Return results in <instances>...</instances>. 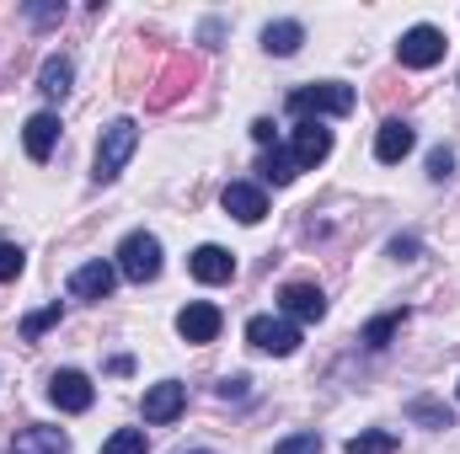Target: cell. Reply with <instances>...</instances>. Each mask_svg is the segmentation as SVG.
Returning <instances> with one entry per match:
<instances>
[{
    "label": "cell",
    "instance_id": "obj_1",
    "mask_svg": "<svg viewBox=\"0 0 460 454\" xmlns=\"http://www.w3.org/2000/svg\"><path fill=\"white\" fill-rule=\"evenodd\" d=\"M139 150V123L134 118H113L108 128H102V139H97V182H113L118 171L128 166V155Z\"/></svg>",
    "mask_w": 460,
    "mask_h": 454
},
{
    "label": "cell",
    "instance_id": "obj_2",
    "mask_svg": "<svg viewBox=\"0 0 460 454\" xmlns=\"http://www.w3.org/2000/svg\"><path fill=\"white\" fill-rule=\"evenodd\" d=\"M353 86H343V81H316V86H300V92H289V113L295 118H348L353 113Z\"/></svg>",
    "mask_w": 460,
    "mask_h": 454
},
{
    "label": "cell",
    "instance_id": "obj_3",
    "mask_svg": "<svg viewBox=\"0 0 460 454\" xmlns=\"http://www.w3.org/2000/svg\"><path fill=\"white\" fill-rule=\"evenodd\" d=\"M118 273H123L128 284H150V278H161V240H155L150 230L123 235V246H118Z\"/></svg>",
    "mask_w": 460,
    "mask_h": 454
},
{
    "label": "cell",
    "instance_id": "obj_4",
    "mask_svg": "<svg viewBox=\"0 0 460 454\" xmlns=\"http://www.w3.org/2000/svg\"><path fill=\"white\" fill-rule=\"evenodd\" d=\"M445 48H450V38L439 32V27H412V32H402V43H396V59L407 65V70H434L439 59H445Z\"/></svg>",
    "mask_w": 460,
    "mask_h": 454
},
{
    "label": "cell",
    "instance_id": "obj_5",
    "mask_svg": "<svg viewBox=\"0 0 460 454\" xmlns=\"http://www.w3.org/2000/svg\"><path fill=\"white\" fill-rule=\"evenodd\" d=\"M246 342H252L257 353L289 358V353L300 347V327H295V321H284V316H252V321H246Z\"/></svg>",
    "mask_w": 460,
    "mask_h": 454
},
{
    "label": "cell",
    "instance_id": "obj_6",
    "mask_svg": "<svg viewBox=\"0 0 460 454\" xmlns=\"http://www.w3.org/2000/svg\"><path fill=\"white\" fill-rule=\"evenodd\" d=\"M49 401H54L59 412H92L97 390H92V380H86L81 369H59V374L49 380Z\"/></svg>",
    "mask_w": 460,
    "mask_h": 454
},
{
    "label": "cell",
    "instance_id": "obj_7",
    "mask_svg": "<svg viewBox=\"0 0 460 454\" xmlns=\"http://www.w3.org/2000/svg\"><path fill=\"white\" fill-rule=\"evenodd\" d=\"M182 406H188V385H177V380H161V385H150L145 390V401H139V412H145V423H177L182 417Z\"/></svg>",
    "mask_w": 460,
    "mask_h": 454
},
{
    "label": "cell",
    "instance_id": "obj_8",
    "mask_svg": "<svg viewBox=\"0 0 460 454\" xmlns=\"http://www.w3.org/2000/svg\"><path fill=\"white\" fill-rule=\"evenodd\" d=\"M220 327H226V316H220V305H209V300H193V305L177 316V332H182V342H193V347L215 342Z\"/></svg>",
    "mask_w": 460,
    "mask_h": 454
},
{
    "label": "cell",
    "instance_id": "obj_9",
    "mask_svg": "<svg viewBox=\"0 0 460 454\" xmlns=\"http://www.w3.org/2000/svg\"><path fill=\"white\" fill-rule=\"evenodd\" d=\"M289 155H295V166H300V171L322 166V161L332 155V128H322V123H300V128H295V139H289Z\"/></svg>",
    "mask_w": 460,
    "mask_h": 454
},
{
    "label": "cell",
    "instance_id": "obj_10",
    "mask_svg": "<svg viewBox=\"0 0 460 454\" xmlns=\"http://www.w3.org/2000/svg\"><path fill=\"white\" fill-rule=\"evenodd\" d=\"M113 284H118V267L102 262V257H97V262H81V267L70 273V294H75V300H108Z\"/></svg>",
    "mask_w": 460,
    "mask_h": 454
},
{
    "label": "cell",
    "instance_id": "obj_11",
    "mask_svg": "<svg viewBox=\"0 0 460 454\" xmlns=\"http://www.w3.org/2000/svg\"><path fill=\"white\" fill-rule=\"evenodd\" d=\"M220 204H226L230 220H241V225H257V220L268 214V198H262L257 182H230L226 193H220Z\"/></svg>",
    "mask_w": 460,
    "mask_h": 454
},
{
    "label": "cell",
    "instance_id": "obj_12",
    "mask_svg": "<svg viewBox=\"0 0 460 454\" xmlns=\"http://www.w3.org/2000/svg\"><path fill=\"white\" fill-rule=\"evenodd\" d=\"M412 144H418L412 123L391 118V123H380V134H375V161H380V166H396L402 155H412Z\"/></svg>",
    "mask_w": 460,
    "mask_h": 454
},
{
    "label": "cell",
    "instance_id": "obj_13",
    "mask_svg": "<svg viewBox=\"0 0 460 454\" xmlns=\"http://www.w3.org/2000/svg\"><path fill=\"white\" fill-rule=\"evenodd\" d=\"M279 305L295 316V321H322L327 316V294L316 284H284L279 289Z\"/></svg>",
    "mask_w": 460,
    "mask_h": 454
},
{
    "label": "cell",
    "instance_id": "obj_14",
    "mask_svg": "<svg viewBox=\"0 0 460 454\" xmlns=\"http://www.w3.org/2000/svg\"><path fill=\"white\" fill-rule=\"evenodd\" d=\"M188 273H193L199 284H230V278H235V257H230L226 246H199V251L188 257Z\"/></svg>",
    "mask_w": 460,
    "mask_h": 454
},
{
    "label": "cell",
    "instance_id": "obj_15",
    "mask_svg": "<svg viewBox=\"0 0 460 454\" xmlns=\"http://www.w3.org/2000/svg\"><path fill=\"white\" fill-rule=\"evenodd\" d=\"M22 144H27L32 161H49L54 144H59V118L54 113H32L27 118V128H22Z\"/></svg>",
    "mask_w": 460,
    "mask_h": 454
},
{
    "label": "cell",
    "instance_id": "obj_16",
    "mask_svg": "<svg viewBox=\"0 0 460 454\" xmlns=\"http://www.w3.org/2000/svg\"><path fill=\"white\" fill-rule=\"evenodd\" d=\"M262 43H268V54H279V59H289L300 43H305V27L300 22H268V32H262Z\"/></svg>",
    "mask_w": 460,
    "mask_h": 454
},
{
    "label": "cell",
    "instance_id": "obj_17",
    "mask_svg": "<svg viewBox=\"0 0 460 454\" xmlns=\"http://www.w3.org/2000/svg\"><path fill=\"white\" fill-rule=\"evenodd\" d=\"M70 75H75V65H70L65 54H54V59H43V75H38V92L59 102V97L70 92Z\"/></svg>",
    "mask_w": 460,
    "mask_h": 454
},
{
    "label": "cell",
    "instance_id": "obj_18",
    "mask_svg": "<svg viewBox=\"0 0 460 454\" xmlns=\"http://www.w3.org/2000/svg\"><path fill=\"white\" fill-rule=\"evenodd\" d=\"M65 450H70V439L59 428H27L16 439V454H65Z\"/></svg>",
    "mask_w": 460,
    "mask_h": 454
},
{
    "label": "cell",
    "instance_id": "obj_19",
    "mask_svg": "<svg viewBox=\"0 0 460 454\" xmlns=\"http://www.w3.org/2000/svg\"><path fill=\"white\" fill-rule=\"evenodd\" d=\"M257 171H262V182H273V188H289V182L300 177V166H295V155H289V150H268Z\"/></svg>",
    "mask_w": 460,
    "mask_h": 454
},
{
    "label": "cell",
    "instance_id": "obj_20",
    "mask_svg": "<svg viewBox=\"0 0 460 454\" xmlns=\"http://www.w3.org/2000/svg\"><path fill=\"white\" fill-rule=\"evenodd\" d=\"M391 450H396V433H385V428H369V433L348 439V454H391Z\"/></svg>",
    "mask_w": 460,
    "mask_h": 454
},
{
    "label": "cell",
    "instance_id": "obj_21",
    "mask_svg": "<svg viewBox=\"0 0 460 454\" xmlns=\"http://www.w3.org/2000/svg\"><path fill=\"white\" fill-rule=\"evenodd\" d=\"M396 327H402V310H391V316L369 321V327H364V342H369V347H385V342L396 337Z\"/></svg>",
    "mask_w": 460,
    "mask_h": 454
},
{
    "label": "cell",
    "instance_id": "obj_22",
    "mask_svg": "<svg viewBox=\"0 0 460 454\" xmlns=\"http://www.w3.org/2000/svg\"><path fill=\"white\" fill-rule=\"evenodd\" d=\"M102 454H145V433L139 428H118L113 439L102 444Z\"/></svg>",
    "mask_w": 460,
    "mask_h": 454
},
{
    "label": "cell",
    "instance_id": "obj_23",
    "mask_svg": "<svg viewBox=\"0 0 460 454\" xmlns=\"http://www.w3.org/2000/svg\"><path fill=\"white\" fill-rule=\"evenodd\" d=\"M273 454H322V433H289L273 444Z\"/></svg>",
    "mask_w": 460,
    "mask_h": 454
},
{
    "label": "cell",
    "instance_id": "obj_24",
    "mask_svg": "<svg viewBox=\"0 0 460 454\" xmlns=\"http://www.w3.org/2000/svg\"><path fill=\"white\" fill-rule=\"evenodd\" d=\"M407 417H412V423H429V428H450V412H445V406H434V401H412V406H407Z\"/></svg>",
    "mask_w": 460,
    "mask_h": 454
},
{
    "label": "cell",
    "instance_id": "obj_25",
    "mask_svg": "<svg viewBox=\"0 0 460 454\" xmlns=\"http://www.w3.org/2000/svg\"><path fill=\"white\" fill-rule=\"evenodd\" d=\"M27 267V257H22V246H11V240H0V284H11L16 273Z\"/></svg>",
    "mask_w": 460,
    "mask_h": 454
},
{
    "label": "cell",
    "instance_id": "obj_26",
    "mask_svg": "<svg viewBox=\"0 0 460 454\" xmlns=\"http://www.w3.org/2000/svg\"><path fill=\"white\" fill-rule=\"evenodd\" d=\"M450 171H456V150H445V144H439V150L429 155V177H434V182H445Z\"/></svg>",
    "mask_w": 460,
    "mask_h": 454
},
{
    "label": "cell",
    "instance_id": "obj_27",
    "mask_svg": "<svg viewBox=\"0 0 460 454\" xmlns=\"http://www.w3.org/2000/svg\"><path fill=\"white\" fill-rule=\"evenodd\" d=\"M59 321V305H49V310H38V316H27V327H22V337H43L49 327Z\"/></svg>",
    "mask_w": 460,
    "mask_h": 454
},
{
    "label": "cell",
    "instance_id": "obj_28",
    "mask_svg": "<svg viewBox=\"0 0 460 454\" xmlns=\"http://www.w3.org/2000/svg\"><path fill=\"white\" fill-rule=\"evenodd\" d=\"M27 16H32V22H54V16H65V5H32Z\"/></svg>",
    "mask_w": 460,
    "mask_h": 454
},
{
    "label": "cell",
    "instance_id": "obj_29",
    "mask_svg": "<svg viewBox=\"0 0 460 454\" xmlns=\"http://www.w3.org/2000/svg\"><path fill=\"white\" fill-rule=\"evenodd\" d=\"M252 139H257V144H273V123H268V118H257V123H252Z\"/></svg>",
    "mask_w": 460,
    "mask_h": 454
},
{
    "label": "cell",
    "instance_id": "obj_30",
    "mask_svg": "<svg viewBox=\"0 0 460 454\" xmlns=\"http://www.w3.org/2000/svg\"><path fill=\"white\" fill-rule=\"evenodd\" d=\"M220 396H246V374H235V380H226V385H220Z\"/></svg>",
    "mask_w": 460,
    "mask_h": 454
},
{
    "label": "cell",
    "instance_id": "obj_31",
    "mask_svg": "<svg viewBox=\"0 0 460 454\" xmlns=\"http://www.w3.org/2000/svg\"><path fill=\"white\" fill-rule=\"evenodd\" d=\"M193 454H209V450H193Z\"/></svg>",
    "mask_w": 460,
    "mask_h": 454
}]
</instances>
